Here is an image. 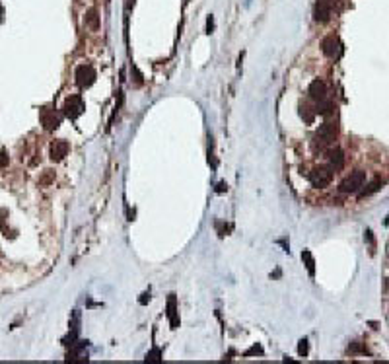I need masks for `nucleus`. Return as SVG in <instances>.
Returning a JSON list of instances; mask_svg holds the SVG:
<instances>
[{"label":"nucleus","instance_id":"f257e3e1","mask_svg":"<svg viewBox=\"0 0 389 364\" xmlns=\"http://www.w3.org/2000/svg\"><path fill=\"white\" fill-rule=\"evenodd\" d=\"M333 176H335V170H333L331 166H317V168H313V170L310 172L308 180L311 182L313 187L323 189V187H327L329 183L333 182Z\"/></svg>","mask_w":389,"mask_h":364},{"label":"nucleus","instance_id":"f03ea898","mask_svg":"<svg viewBox=\"0 0 389 364\" xmlns=\"http://www.w3.org/2000/svg\"><path fill=\"white\" fill-rule=\"evenodd\" d=\"M74 78H76V84L80 88H90L96 82L97 72L92 64H78L76 70H74Z\"/></svg>","mask_w":389,"mask_h":364},{"label":"nucleus","instance_id":"7ed1b4c3","mask_svg":"<svg viewBox=\"0 0 389 364\" xmlns=\"http://www.w3.org/2000/svg\"><path fill=\"white\" fill-rule=\"evenodd\" d=\"M84 109H86V105H84V100H82V96L80 94H74V96H70V98H66V101H64V105H62V113L68 117V119H78L82 113H84Z\"/></svg>","mask_w":389,"mask_h":364},{"label":"nucleus","instance_id":"20e7f679","mask_svg":"<svg viewBox=\"0 0 389 364\" xmlns=\"http://www.w3.org/2000/svg\"><path fill=\"white\" fill-rule=\"evenodd\" d=\"M364 183H366V172L356 170V172H352L349 178L343 180L339 191H341V193H356V191H360V189L364 187Z\"/></svg>","mask_w":389,"mask_h":364},{"label":"nucleus","instance_id":"39448f33","mask_svg":"<svg viewBox=\"0 0 389 364\" xmlns=\"http://www.w3.org/2000/svg\"><path fill=\"white\" fill-rule=\"evenodd\" d=\"M337 139V125L335 123H323L315 135V144H319V148L331 144Z\"/></svg>","mask_w":389,"mask_h":364},{"label":"nucleus","instance_id":"423d86ee","mask_svg":"<svg viewBox=\"0 0 389 364\" xmlns=\"http://www.w3.org/2000/svg\"><path fill=\"white\" fill-rule=\"evenodd\" d=\"M321 51H323V55L329 57V59H339V57L343 55V43L339 41V37L329 35V37H325V39L321 41Z\"/></svg>","mask_w":389,"mask_h":364},{"label":"nucleus","instance_id":"0eeeda50","mask_svg":"<svg viewBox=\"0 0 389 364\" xmlns=\"http://www.w3.org/2000/svg\"><path fill=\"white\" fill-rule=\"evenodd\" d=\"M331 14H333V6H331L329 0H317L315 2V6H313V20L315 21L325 23V21H329Z\"/></svg>","mask_w":389,"mask_h":364},{"label":"nucleus","instance_id":"6e6552de","mask_svg":"<svg viewBox=\"0 0 389 364\" xmlns=\"http://www.w3.org/2000/svg\"><path fill=\"white\" fill-rule=\"evenodd\" d=\"M308 94H310V98H311V100H315V101H321V100H325V98H327V84H325L321 78H315V80L310 84V88H308Z\"/></svg>","mask_w":389,"mask_h":364},{"label":"nucleus","instance_id":"1a4fd4ad","mask_svg":"<svg viewBox=\"0 0 389 364\" xmlns=\"http://www.w3.org/2000/svg\"><path fill=\"white\" fill-rule=\"evenodd\" d=\"M68 150H70V144L66 141H55L51 144V160L53 162H60L68 154Z\"/></svg>","mask_w":389,"mask_h":364},{"label":"nucleus","instance_id":"9d476101","mask_svg":"<svg viewBox=\"0 0 389 364\" xmlns=\"http://www.w3.org/2000/svg\"><path fill=\"white\" fill-rule=\"evenodd\" d=\"M41 123H43V127H45V131H53V129L58 127V119H57L55 111H51V109H47V107L41 109Z\"/></svg>","mask_w":389,"mask_h":364},{"label":"nucleus","instance_id":"9b49d317","mask_svg":"<svg viewBox=\"0 0 389 364\" xmlns=\"http://www.w3.org/2000/svg\"><path fill=\"white\" fill-rule=\"evenodd\" d=\"M327 158H329V166H331L333 170H343V168H345V154H343L341 148L331 150Z\"/></svg>","mask_w":389,"mask_h":364},{"label":"nucleus","instance_id":"f8f14e48","mask_svg":"<svg viewBox=\"0 0 389 364\" xmlns=\"http://www.w3.org/2000/svg\"><path fill=\"white\" fill-rule=\"evenodd\" d=\"M86 23H88V27H90L92 31H97V29H99V14H97L96 8H90V10L86 12Z\"/></svg>","mask_w":389,"mask_h":364},{"label":"nucleus","instance_id":"ddd939ff","mask_svg":"<svg viewBox=\"0 0 389 364\" xmlns=\"http://www.w3.org/2000/svg\"><path fill=\"white\" fill-rule=\"evenodd\" d=\"M177 310H175V296L172 294L170 296V300H168V318H170V324H172V327L175 329L177 325H179V318H177V314H175Z\"/></svg>","mask_w":389,"mask_h":364},{"label":"nucleus","instance_id":"4468645a","mask_svg":"<svg viewBox=\"0 0 389 364\" xmlns=\"http://www.w3.org/2000/svg\"><path fill=\"white\" fill-rule=\"evenodd\" d=\"M382 185H384V182H382V180H376V182L368 183V185H366V187L360 191V195H358V197H360V199H366V197L374 195L376 191H380V189H382Z\"/></svg>","mask_w":389,"mask_h":364},{"label":"nucleus","instance_id":"2eb2a0df","mask_svg":"<svg viewBox=\"0 0 389 364\" xmlns=\"http://www.w3.org/2000/svg\"><path fill=\"white\" fill-rule=\"evenodd\" d=\"M333 109H335V103L329 101V100L325 98V100L317 101V109H315V113H319V115H331Z\"/></svg>","mask_w":389,"mask_h":364},{"label":"nucleus","instance_id":"dca6fc26","mask_svg":"<svg viewBox=\"0 0 389 364\" xmlns=\"http://www.w3.org/2000/svg\"><path fill=\"white\" fill-rule=\"evenodd\" d=\"M300 117H302L308 125H311L313 119H315V111H313L311 107H308V105H300Z\"/></svg>","mask_w":389,"mask_h":364},{"label":"nucleus","instance_id":"f3484780","mask_svg":"<svg viewBox=\"0 0 389 364\" xmlns=\"http://www.w3.org/2000/svg\"><path fill=\"white\" fill-rule=\"evenodd\" d=\"M302 259H306V267H308L310 275L313 277V275H315V263H313V257H311V253H310V251H304V253H302Z\"/></svg>","mask_w":389,"mask_h":364},{"label":"nucleus","instance_id":"a211bd4d","mask_svg":"<svg viewBox=\"0 0 389 364\" xmlns=\"http://www.w3.org/2000/svg\"><path fill=\"white\" fill-rule=\"evenodd\" d=\"M349 353H350V355H368V349H366V347H362L360 343H350V347H349Z\"/></svg>","mask_w":389,"mask_h":364},{"label":"nucleus","instance_id":"6ab92c4d","mask_svg":"<svg viewBox=\"0 0 389 364\" xmlns=\"http://www.w3.org/2000/svg\"><path fill=\"white\" fill-rule=\"evenodd\" d=\"M162 361V351L160 349H154L146 355V363H160Z\"/></svg>","mask_w":389,"mask_h":364},{"label":"nucleus","instance_id":"aec40b11","mask_svg":"<svg viewBox=\"0 0 389 364\" xmlns=\"http://www.w3.org/2000/svg\"><path fill=\"white\" fill-rule=\"evenodd\" d=\"M308 353H310L308 339H302V341H300V345H298V355H300V357H308Z\"/></svg>","mask_w":389,"mask_h":364},{"label":"nucleus","instance_id":"412c9836","mask_svg":"<svg viewBox=\"0 0 389 364\" xmlns=\"http://www.w3.org/2000/svg\"><path fill=\"white\" fill-rule=\"evenodd\" d=\"M243 355H245V357H253V355H263V347H261V345H253V347H251L249 351H245Z\"/></svg>","mask_w":389,"mask_h":364},{"label":"nucleus","instance_id":"4be33fe9","mask_svg":"<svg viewBox=\"0 0 389 364\" xmlns=\"http://www.w3.org/2000/svg\"><path fill=\"white\" fill-rule=\"evenodd\" d=\"M206 33H208V35L214 33V16H212V14L206 18Z\"/></svg>","mask_w":389,"mask_h":364},{"label":"nucleus","instance_id":"5701e85b","mask_svg":"<svg viewBox=\"0 0 389 364\" xmlns=\"http://www.w3.org/2000/svg\"><path fill=\"white\" fill-rule=\"evenodd\" d=\"M133 72H135V80H136V84H142V74H140V70L136 68V66H133Z\"/></svg>","mask_w":389,"mask_h":364},{"label":"nucleus","instance_id":"b1692460","mask_svg":"<svg viewBox=\"0 0 389 364\" xmlns=\"http://www.w3.org/2000/svg\"><path fill=\"white\" fill-rule=\"evenodd\" d=\"M8 166V154L6 152H0V168Z\"/></svg>","mask_w":389,"mask_h":364},{"label":"nucleus","instance_id":"393cba45","mask_svg":"<svg viewBox=\"0 0 389 364\" xmlns=\"http://www.w3.org/2000/svg\"><path fill=\"white\" fill-rule=\"evenodd\" d=\"M133 6H135V0H127V2H125V10H127V12H131Z\"/></svg>","mask_w":389,"mask_h":364},{"label":"nucleus","instance_id":"a878e982","mask_svg":"<svg viewBox=\"0 0 389 364\" xmlns=\"http://www.w3.org/2000/svg\"><path fill=\"white\" fill-rule=\"evenodd\" d=\"M216 191H218V193H222V191H226V185H224V183H220V185H218V189H216Z\"/></svg>","mask_w":389,"mask_h":364},{"label":"nucleus","instance_id":"bb28decb","mask_svg":"<svg viewBox=\"0 0 389 364\" xmlns=\"http://www.w3.org/2000/svg\"><path fill=\"white\" fill-rule=\"evenodd\" d=\"M386 224H389V214H388V218H386Z\"/></svg>","mask_w":389,"mask_h":364}]
</instances>
